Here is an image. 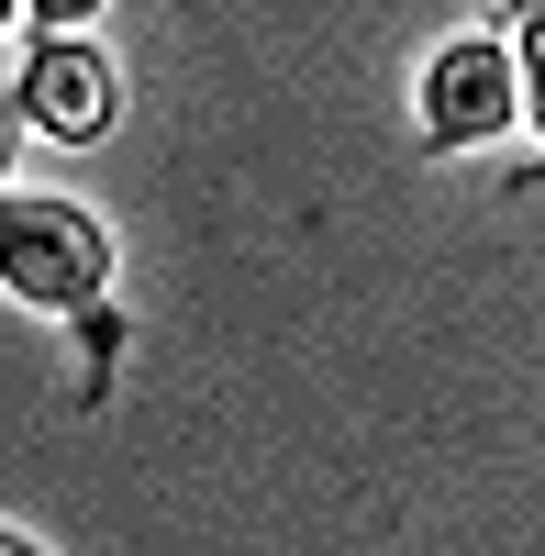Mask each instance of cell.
Here are the masks:
<instances>
[{"label": "cell", "instance_id": "6da1fadb", "mask_svg": "<svg viewBox=\"0 0 545 556\" xmlns=\"http://www.w3.org/2000/svg\"><path fill=\"white\" fill-rule=\"evenodd\" d=\"M0 290L23 312H101L112 301V223L56 190H0Z\"/></svg>", "mask_w": 545, "mask_h": 556}, {"label": "cell", "instance_id": "7a4b0ae2", "mask_svg": "<svg viewBox=\"0 0 545 556\" xmlns=\"http://www.w3.org/2000/svg\"><path fill=\"white\" fill-rule=\"evenodd\" d=\"M413 112L434 146H502V134L523 123V89H512V45H490V34H457V45H434L423 78H413Z\"/></svg>", "mask_w": 545, "mask_h": 556}, {"label": "cell", "instance_id": "3957f363", "mask_svg": "<svg viewBox=\"0 0 545 556\" xmlns=\"http://www.w3.org/2000/svg\"><path fill=\"white\" fill-rule=\"evenodd\" d=\"M12 112L34 134H56V146H101L112 112H123V78H112V56L89 34H45L23 56V78H12Z\"/></svg>", "mask_w": 545, "mask_h": 556}, {"label": "cell", "instance_id": "277c9868", "mask_svg": "<svg viewBox=\"0 0 545 556\" xmlns=\"http://www.w3.org/2000/svg\"><path fill=\"white\" fill-rule=\"evenodd\" d=\"M512 89H523V123L545 134V0H523V34H512Z\"/></svg>", "mask_w": 545, "mask_h": 556}, {"label": "cell", "instance_id": "5b68a950", "mask_svg": "<svg viewBox=\"0 0 545 556\" xmlns=\"http://www.w3.org/2000/svg\"><path fill=\"white\" fill-rule=\"evenodd\" d=\"M23 23H45V34H89V23H101V0H23Z\"/></svg>", "mask_w": 545, "mask_h": 556}, {"label": "cell", "instance_id": "8992f818", "mask_svg": "<svg viewBox=\"0 0 545 556\" xmlns=\"http://www.w3.org/2000/svg\"><path fill=\"white\" fill-rule=\"evenodd\" d=\"M0 556H34V534H23V523H0Z\"/></svg>", "mask_w": 545, "mask_h": 556}, {"label": "cell", "instance_id": "52a82bcc", "mask_svg": "<svg viewBox=\"0 0 545 556\" xmlns=\"http://www.w3.org/2000/svg\"><path fill=\"white\" fill-rule=\"evenodd\" d=\"M0 190H12V123H0Z\"/></svg>", "mask_w": 545, "mask_h": 556}, {"label": "cell", "instance_id": "ba28073f", "mask_svg": "<svg viewBox=\"0 0 545 556\" xmlns=\"http://www.w3.org/2000/svg\"><path fill=\"white\" fill-rule=\"evenodd\" d=\"M0 23H23V0H0Z\"/></svg>", "mask_w": 545, "mask_h": 556}]
</instances>
